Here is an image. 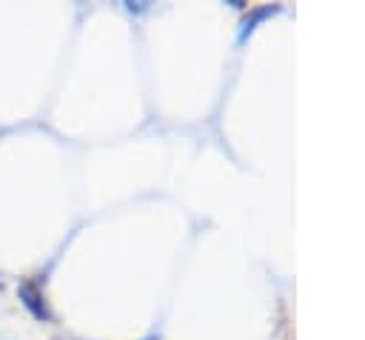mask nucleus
<instances>
[{
  "mask_svg": "<svg viewBox=\"0 0 365 340\" xmlns=\"http://www.w3.org/2000/svg\"><path fill=\"white\" fill-rule=\"evenodd\" d=\"M0 286H3V283H0Z\"/></svg>",
  "mask_w": 365,
  "mask_h": 340,
  "instance_id": "7ed1b4c3",
  "label": "nucleus"
},
{
  "mask_svg": "<svg viewBox=\"0 0 365 340\" xmlns=\"http://www.w3.org/2000/svg\"><path fill=\"white\" fill-rule=\"evenodd\" d=\"M17 297H20V303L31 311V317H37V320H48V317H51V311H48V306H46V297H43V289H40L34 280H23V283L17 286Z\"/></svg>",
  "mask_w": 365,
  "mask_h": 340,
  "instance_id": "f257e3e1",
  "label": "nucleus"
},
{
  "mask_svg": "<svg viewBox=\"0 0 365 340\" xmlns=\"http://www.w3.org/2000/svg\"><path fill=\"white\" fill-rule=\"evenodd\" d=\"M145 340H163V337H157V334H151V337H145Z\"/></svg>",
  "mask_w": 365,
  "mask_h": 340,
  "instance_id": "f03ea898",
  "label": "nucleus"
}]
</instances>
